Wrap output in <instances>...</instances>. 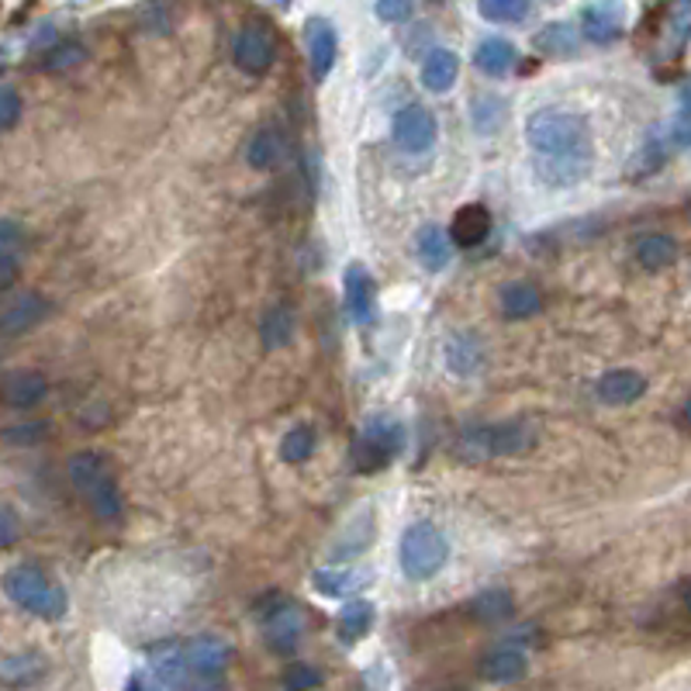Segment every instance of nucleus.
Here are the masks:
<instances>
[{"instance_id": "nucleus-1", "label": "nucleus", "mask_w": 691, "mask_h": 691, "mask_svg": "<svg viewBox=\"0 0 691 691\" xmlns=\"http://www.w3.org/2000/svg\"><path fill=\"white\" fill-rule=\"evenodd\" d=\"M66 473L74 491L87 502L93 519L104 522V526H118L125 519V498L118 488L114 467L104 453L98 449H77L74 457L66 460Z\"/></svg>"}, {"instance_id": "nucleus-2", "label": "nucleus", "mask_w": 691, "mask_h": 691, "mask_svg": "<svg viewBox=\"0 0 691 691\" xmlns=\"http://www.w3.org/2000/svg\"><path fill=\"white\" fill-rule=\"evenodd\" d=\"M526 142L533 149V159L594 153L588 118L578 114V111H564V108H539L536 114H530Z\"/></svg>"}, {"instance_id": "nucleus-3", "label": "nucleus", "mask_w": 691, "mask_h": 691, "mask_svg": "<svg viewBox=\"0 0 691 691\" xmlns=\"http://www.w3.org/2000/svg\"><path fill=\"white\" fill-rule=\"evenodd\" d=\"M536 446V425L530 419H505V422H481L467 425L457 436V460L464 464H481L498 457H522Z\"/></svg>"}, {"instance_id": "nucleus-4", "label": "nucleus", "mask_w": 691, "mask_h": 691, "mask_svg": "<svg viewBox=\"0 0 691 691\" xmlns=\"http://www.w3.org/2000/svg\"><path fill=\"white\" fill-rule=\"evenodd\" d=\"M0 588H4V594L21 612L38 615V618H45V623H56V618H63L66 609H69L66 588L59 581H53L35 564H14L11 570H4Z\"/></svg>"}, {"instance_id": "nucleus-5", "label": "nucleus", "mask_w": 691, "mask_h": 691, "mask_svg": "<svg viewBox=\"0 0 691 691\" xmlns=\"http://www.w3.org/2000/svg\"><path fill=\"white\" fill-rule=\"evenodd\" d=\"M404 425L401 419L388 415V412H377L364 422L360 428V436L353 439L349 446V467L356 473H380V470H388L398 457H401V449H404Z\"/></svg>"}, {"instance_id": "nucleus-6", "label": "nucleus", "mask_w": 691, "mask_h": 691, "mask_svg": "<svg viewBox=\"0 0 691 691\" xmlns=\"http://www.w3.org/2000/svg\"><path fill=\"white\" fill-rule=\"evenodd\" d=\"M398 560H401V570H404V578L409 581H428L446 567L449 543L439 533V526H433V522H412L401 536Z\"/></svg>"}, {"instance_id": "nucleus-7", "label": "nucleus", "mask_w": 691, "mask_h": 691, "mask_svg": "<svg viewBox=\"0 0 691 691\" xmlns=\"http://www.w3.org/2000/svg\"><path fill=\"white\" fill-rule=\"evenodd\" d=\"M256 615H259V623H264V639H267V647L277 654V657H291L298 650V643L304 636V612L288 602V599H280V594H274V605H264L259 602L256 605Z\"/></svg>"}, {"instance_id": "nucleus-8", "label": "nucleus", "mask_w": 691, "mask_h": 691, "mask_svg": "<svg viewBox=\"0 0 691 691\" xmlns=\"http://www.w3.org/2000/svg\"><path fill=\"white\" fill-rule=\"evenodd\" d=\"M391 138H394V146L401 153H409V156H422L436 146V138H439V122H436V114L428 111L425 104H409V108H401L394 114V125H391Z\"/></svg>"}, {"instance_id": "nucleus-9", "label": "nucleus", "mask_w": 691, "mask_h": 691, "mask_svg": "<svg viewBox=\"0 0 691 691\" xmlns=\"http://www.w3.org/2000/svg\"><path fill=\"white\" fill-rule=\"evenodd\" d=\"M232 59L246 77H267L277 63V38L267 25H246L232 42Z\"/></svg>"}, {"instance_id": "nucleus-10", "label": "nucleus", "mask_w": 691, "mask_h": 691, "mask_svg": "<svg viewBox=\"0 0 691 691\" xmlns=\"http://www.w3.org/2000/svg\"><path fill=\"white\" fill-rule=\"evenodd\" d=\"M180 654H183L187 675H194L198 681H219V675L232 660V643L222 639V636H214V633H204L198 639L183 643Z\"/></svg>"}, {"instance_id": "nucleus-11", "label": "nucleus", "mask_w": 691, "mask_h": 691, "mask_svg": "<svg viewBox=\"0 0 691 691\" xmlns=\"http://www.w3.org/2000/svg\"><path fill=\"white\" fill-rule=\"evenodd\" d=\"M49 398V377L32 367H18L0 374V404L14 412H29Z\"/></svg>"}, {"instance_id": "nucleus-12", "label": "nucleus", "mask_w": 691, "mask_h": 691, "mask_svg": "<svg viewBox=\"0 0 691 691\" xmlns=\"http://www.w3.org/2000/svg\"><path fill=\"white\" fill-rule=\"evenodd\" d=\"M377 536V519H374V509L364 505V509H356L346 522H343V530L336 533V539H332V550H328V560L332 567H343L346 560H353L356 554H364L367 546L374 543Z\"/></svg>"}, {"instance_id": "nucleus-13", "label": "nucleus", "mask_w": 691, "mask_h": 691, "mask_svg": "<svg viewBox=\"0 0 691 691\" xmlns=\"http://www.w3.org/2000/svg\"><path fill=\"white\" fill-rule=\"evenodd\" d=\"M49 315H53V301L45 294L38 291L18 294L14 301L0 308V336H25V332L38 328Z\"/></svg>"}, {"instance_id": "nucleus-14", "label": "nucleus", "mask_w": 691, "mask_h": 691, "mask_svg": "<svg viewBox=\"0 0 691 691\" xmlns=\"http://www.w3.org/2000/svg\"><path fill=\"white\" fill-rule=\"evenodd\" d=\"M304 49H308V66H312L315 83H322L332 74V66H336V56H339L336 29H332L325 18H308V25H304Z\"/></svg>"}, {"instance_id": "nucleus-15", "label": "nucleus", "mask_w": 691, "mask_h": 691, "mask_svg": "<svg viewBox=\"0 0 691 691\" xmlns=\"http://www.w3.org/2000/svg\"><path fill=\"white\" fill-rule=\"evenodd\" d=\"M591 166H594V153H584V156H557V159H533V174L546 187L567 190V187L584 183L591 177Z\"/></svg>"}, {"instance_id": "nucleus-16", "label": "nucleus", "mask_w": 691, "mask_h": 691, "mask_svg": "<svg viewBox=\"0 0 691 691\" xmlns=\"http://www.w3.org/2000/svg\"><path fill=\"white\" fill-rule=\"evenodd\" d=\"M343 288H346V304L356 319V325H374L377 322V280L364 264H349L346 277H343Z\"/></svg>"}, {"instance_id": "nucleus-17", "label": "nucleus", "mask_w": 691, "mask_h": 691, "mask_svg": "<svg viewBox=\"0 0 691 691\" xmlns=\"http://www.w3.org/2000/svg\"><path fill=\"white\" fill-rule=\"evenodd\" d=\"M594 394H599L602 404H612V409H626V404L639 401L647 394V377L639 370L629 367H618L599 377V384H594Z\"/></svg>"}, {"instance_id": "nucleus-18", "label": "nucleus", "mask_w": 691, "mask_h": 691, "mask_svg": "<svg viewBox=\"0 0 691 691\" xmlns=\"http://www.w3.org/2000/svg\"><path fill=\"white\" fill-rule=\"evenodd\" d=\"M449 243L453 249H473L491 235V211L484 204H464L449 222Z\"/></svg>"}, {"instance_id": "nucleus-19", "label": "nucleus", "mask_w": 691, "mask_h": 691, "mask_svg": "<svg viewBox=\"0 0 691 691\" xmlns=\"http://www.w3.org/2000/svg\"><path fill=\"white\" fill-rule=\"evenodd\" d=\"M443 356H446V367L457 377H473V374H481L488 349H484L481 336H473V332L460 328V332H453V336L446 339Z\"/></svg>"}, {"instance_id": "nucleus-20", "label": "nucleus", "mask_w": 691, "mask_h": 691, "mask_svg": "<svg viewBox=\"0 0 691 691\" xmlns=\"http://www.w3.org/2000/svg\"><path fill=\"white\" fill-rule=\"evenodd\" d=\"M578 35L591 45H612L623 38V11L612 4H588L581 11Z\"/></svg>"}, {"instance_id": "nucleus-21", "label": "nucleus", "mask_w": 691, "mask_h": 691, "mask_svg": "<svg viewBox=\"0 0 691 691\" xmlns=\"http://www.w3.org/2000/svg\"><path fill=\"white\" fill-rule=\"evenodd\" d=\"M633 256H636V264L643 270H667V267H675L678 264V256H681V246L675 235H667V232H647V235H639L636 246H633Z\"/></svg>"}, {"instance_id": "nucleus-22", "label": "nucleus", "mask_w": 691, "mask_h": 691, "mask_svg": "<svg viewBox=\"0 0 691 691\" xmlns=\"http://www.w3.org/2000/svg\"><path fill=\"white\" fill-rule=\"evenodd\" d=\"M478 671H481V678L491 681V684H515V681L526 678V671H530V657L522 654L519 647H498V650L484 654V660H481Z\"/></svg>"}, {"instance_id": "nucleus-23", "label": "nucleus", "mask_w": 691, "mask_h": 691, "mask_svg": "<svg viewBox=\"0 0 691 691\" xmlns=\"http://www.w3.org/2000/svg\"><path fill=\"white\" fill-rule=\"evenodd\" d=\"M498 304H502V315L509 322H526L543 312V294L530 280H512L498 291Z\"/></svg>"}, {"instance_id": "nucleus-24", "label": "nucleus", "mask_w": 691, "mask_h": 691, "mask_svg": "<svg viewBox=\"0 0 691 691\" xmlns=\"http://www.w3.org/2000/svg\"><path fill=\"white\" fill-rule=\"evenodd\" d=\"M312 584L325 599H353L356 591L370 584V570H353V567H319L312 575Z\"/></svg>"}, {"instance_id": "nucleus-25", "label": "nucleus", "mask_w": 691, "mask_h": 691, "mask_svg": "<svg viewBox=\"0 0 691 691\" xmlns=\"http://www.w3.org/2000/svg\"><path fill=\"white\" fill-rule=\"evenodd\" d=\"M294 328H298V315H294V308L288 301H277L270 304L264 319H259V339H264V349H283V346H291L294 339Z\"/></svg>"}, {"instance_id": "nucleus-26", "label": "nucleus", "mask_w": 691, "mask_h": 691, "mask_svg": "<svg viewBox=\"0 0 691 691\" xmlns=\"http://www.w3.org/2000/svg\"><path fill=\"white\" fill-rule=\"evenodd\" d=\"M415 256H419V264L428 274L446 270L449 259H453V243H449L446 229H439V225H422L415 232Z\"/></svg>"}, {"instance_id": "nucleus-27", "label": "nucleus", "mask_w": 691, "mask_h": 691, "mask_svg": "<svg viewBox=\"0 0 691 691\" xmlns=\"http://www.w3.org/2000/svg\"><path fill=\"white\" fill-rule=\"evenodd\" d=\"M533 45H536L539 56L570 59L581 49V35H578V25H570V21H550V25L533 38Z\"/></svg>"}, {"instance_id": "nucleus-28", "label": "nucleus", "mask_w": 691, "mask_h": 691, "mask_svg": "<svg viewBox=\"0 0 691 691\" xmlns=\"http://www.w3.org/2000/svg\"><path fill=\"white\" fill-rule=\"evenodd\" d=\"M515 63H519V49L502 35H491V38L478 42V49H473V66H478L481 74H488V77L512 74Z\"/></svg>"}, {"instance_id": "nucleus-29", "label": "nucleus", "mask_w": 691, "mask_h": 691, "mask_svg": "<svg viewBox=\"0 0 691 691\" xmlns=\"http://www.w3.org/2000/svg\"><path fill=\"white\" fill-rule=\"evenodd\" d=\"M460 80V56L453 49H433L422 63V87L433 93L453 90V83Z\"/></svg>"}, {"instance_id": "nucleus-30", "label": "nucleus", "mask_w": 691, "mask_h": 691, "mask_svg": "<svg viewBox=\"0 0 691 691\" xmlns=\"http://www.w3.org/2000/svg\"><path fill=\"white\" fill-rule=\"evenodd\" d=\"M374 618H377V609H374L370 599H349L339 609L336 633H339V639L346 643V647H353V643H360L374 629Z\"/></svg>"}, {"instance_id": "nucleus-31", "label": "nucleus", "mask_w": 691, "mask_h": 691, "mask_svg": "<svg viewBox=\"0 0 691 691\" xmlns=\"http://www.w3.org/2000/svg\"><path fill=\"white\" fill-rule=\"evenodd\" d=\"M45 657L42 654H11L0 660V684L8 688H29L35 684L38 678H45Z\"/></svg>"}, {"instance_id": "nucleus-32", "label": "nucleus", "mask_w": 691, "mask_h": 691, "mask_svg": "<svg viewBox=\"0 0 691 691\" xmlns=\"http://www.w3.org/2000/svg\"><path fill=\"white\" fill-rule=\"evenodd\" d=\"M509 122V101L498 98V93H481L470 104V125L478 135H494Z\"/></svg>"}, {"instance_id": "nucleus-33", "label": "nucleus", "mask_w": 691, "mask_h": 691, "mask_svg": "<svg viewBox=\"0 0 691 691\" xmlns=\"http://www.w3.org/2000/svg\"><path fill=\"white\" fill-rule=\"evenodd\" d=\"M512 612H515V599L505 588H488L470 602V615L478 618V623H505V618H512Z\"/></svg>"}, {"instance_id": "nucleus-34", "label": "nucleus", "mask_w": 691, "mask_h": 691, "mask_svg": "<svg viewBox=\"0 0 691 691\" xmlns=\"http://www.w3.org/2000/svg\"><path fill=\"white\" fill-rule=\"evenodd\" d=\"M315 446H319L315 428H312V425H294V428H288V433H283L277 453H280V460H283V464L298 467V464H308V460L315 457Z\"/></svg>"}, {"instance_id": "nucleus-35", "label": "nucleus", "mask_w": 691, "mask_h": 691, "mask_svg": "<svg viewBox=\"0 0 691 691\" xmlns=\"http://www.w3.org/2000/svg\"><path fill=\"white\" fill-rule=\"evenodd\" d=\"M280 156H283V138L274 129H259L246 146V163L253 170H270V166L280 163Z\"/></svg>"}, {"instance_id": "nucleus-36", "label": "nucleus", "mask_w": 691, "mask_h": 691, "mask_svg": "<svg viewBox=\"0 0 691 691\" xmlns=\"http://www.w3.org/2000/svg\"><path fill=\"white\" fill-rule=\"evenodd\" d=\"M478 11L491 25H522V21H530L533 4H526V0H481Z\"/></svg>"}, {"instance_id": "nucleus-37", "label": "nucleus", "mask_w": 691, "mask_h": 691, "mask_svg": "<svg viewBox=\"0 0 691 691\" xmlns=\"http://www.w3.org/2000/svg\"><path fill=\"white\" fill-rule=\"evenodd\" d=\"M87 59V49L80 42H56L53 49H45L42 69L45 74H66V69H77Z\"/></svg>"}, {"instance_id": "nucleus-38", "label": "nucleus", "mask_w": 691, "mask_h": 691, "mask_svg": "<svg viewBox=\"0 0 691 691\" xmlns=\"http://www.w3.org/2000/svg\"><path fill=\"white\" fill-rule=\"evenodd\" d=\"M280 684L288 688V691H319V688L325 684V675L319 671L315 664H308V660H294V664L283 667Z\"/></svg>"}, {"instance_id": "nucleus-39", "label": "nucleus", "mask_w": 691, "mask_h": 691, "mask_svg": "<svg viewBox=\"0 0 691 691\" xmlns=\"http://www.w3.org/2000/svg\"><path fill=\"white\" fill-rule=\"evenodd\" d=\"M49 433H53L49 422H18V425L0 428V439L11 446H38L42 439H49Z\"/></svg>"}, {"instance_id": "nucleus-40", "label": "nucleus", "mask_w": 691, "mask_h": 691, "mask_svg": "<svg viewBox=\"0 0 691 691\" xmlns=\"http://www.w3.org/2000/svg\"><path fill=\"white\" fill-rule=\"evenodd\" d=\"M667 153H671V146H664L660 135H650L647 142H643V149L636 153V166H633V177H647L654 170H660Z\"/></svg>"}, {"instance_id": "nucleus-41", "label": "nucleus", "mask_w": 691, "mask_h": 691, "mask_svg": "<svg viewBox=\"0 0 691 691\" xmlns=\"http://www.w3.org/2000/svg\"><path fill=\"white\" fill-rule=\"evenodd\" d=\"M21 108H25L21 93L8 83H0V132H11L21 122Z\"/></svg>"}, {"instance_id": "nucleus-42", "label": "nucleus", "mask_w": 691, "mask_h": 691, "mask_svg": "<svg viewBox=\"0 0 691 691\" xmlns=\"http://www.w3.org/2000/svg\"><path fill=\"white\" fill-rule=\"evenodd\" d=\"M25 225L14 219H0V256H14L21 246H25Z\"/></svg>"}, {"instance_id": "nucleus-43", "label": "nucleus", "mask_w": 691, "mask_h": 691, "mask_svg": "<svg viewBox=\"0 0 691 691\" xmlns=\"http://www.w3.org/2000/svg\"><path fill=\"white\" fill-rule=\"evenodd\" d=\"M374 14L384 25H401V21H409L415 14V4H409V0H380V4H374Z\"/></svg>"}, {"instance_id": "nucleus-44", "label": "nucleus", "mask_w": 691, "mask_h": 691, "mask_svg": "<svg viewBox=\"0 0 691 691\" xmlns=\"http://www.w3.org/2000/svg\"><path fill=\"white\" fill-rule=\"evenodd\" d=\"M21 539V519L14 509L0 505V550H11V546H18Z\"/></svg>"}, {"instance_id": "nucleus-45", "label": "nucleus", "mask_w": 691, "mask_h": 691, "mask_svg": "<svg viewBox=\"0 0 691 691\" xmlns=\"http://www.w3.org/2000/svg\"><path fill=\"white\" fill-rule=\"evenodd\" d=\"M21 277V264H18V256H0V294L11 291L14 283Z\"/></svg>"}, {"instance_id": "nucleus-46", "label": "nucleus", "mask_w": 691, "mask_h": 691, "mask_svg": "<svg viewBox=\"0 0 691 691\" xmlns=\"http://www.w3.org/2000/svg\"><path fill=\"white\" fill-rule=\"evenodd\" d=\"M129 691H159V684H156L153 678H135V681L129 684Z\"/></svg>"}, {"instance_id": "nucleus-47", "label": "nucleus", "mask_w": 691, "mask_h": 691, "mask_svg": "<svg viewBox=\"0 0 691 691\" xmlns=\"http://www.w3.org/2000/svg\"><path fill=\"white\" fill-rule=\"evenodd\" d=\"M0 66H4V56H0Z\"/></svg>"}]
</instances>
